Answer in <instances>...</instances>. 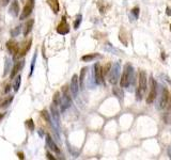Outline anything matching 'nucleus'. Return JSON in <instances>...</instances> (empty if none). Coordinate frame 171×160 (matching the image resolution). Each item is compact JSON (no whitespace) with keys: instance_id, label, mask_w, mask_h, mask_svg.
Masks as SVG:
<instances>
[{"instance_id":"6ab92c4d","label":"nucleus","mask_w":171,"mask_h":160,"mask_svg":"<svg viewBox=\"0 0 171 160\" xmlns=\"http://www.w3.org/2000/svg\"><path fill=\"white\" fill-rule=\"evenodd\" d=\"M96 58H99V54H86V56L81 57V60L84 62H90V61H93Z\"/></svg>"},{"instance_id":"e433bc0d","label":"nucleus","mask_w":171,"mask_h":160,"mask_svg":"<svg viewBox=\"0 0 171 160\" xmlns=\"http://www.w3.org/2000/svg\"><path fill=\"white\" fill-rule=\"evenodd\" d=\"M5 118V113H0V120H2Z\"/></svg>"},{"instance_id":"bb28decb","label":"nucleus","mask_w":171,"mask_h":160,"mask_svg":"<svg viewBox=\"0 0 171 160\" xmlns=\"http://www.w3.org/2000/svg\"><path fill=\"white\" fill-rule=\"evenodd\" d=\"M26 125H27V127L29 128V130H31V131L34 130V123H33V121L31 120V118L26 121Z\"/></svg>"},{"instance_id":"39448f33","label":"nucleus","mask_w":171,"mask_h":160,"mask_svg":"<svg viewBox=\"0 0 171 160\" xmlns=\"http://www.w3.org/2000/svg\"><path fill=\"white\" fill-rule=\"evenodd\" d=\"M119 71H120V65L119 64H113L110 68L109 72V82L111 85H116L119 79Z\"/></svg>"},{"instance_id":"6e6552de","label":"nucleus","mask_w":171,"mask_h":160,"mask_svg":"<svg viewBox=\"0 0 171 160\" xmlns=\"http://www.w3.org/2000/svg\"><path fill=\"white\" fill-rule=\"evenodd\" d=\"M94 75H95V82L97 85H102L104 81V75H103L102 66L99 63H96L94 65Z\"/></svg>"},{"instance_id":"7ed1b4c3","label":"nucleus","mask_w":171,"mask_h":160,"mask_svg":"<svg viewBox=\"0 0 171 160\" xmlns=\"http://www.w3.org/2000/svg\"><path fill=\"white\" fill-rule=\"evenodd\" d=\"M157 95V83L152 77L150 79V92H149L148 98H147V103L148 104H152L154 99L156 98Z\"/></svg>"},{"instance_id":"72a5a7b5","label":"nucleus","mask_w":171,"mask_h":160,"mask_svg":"<svg viewBox=\"0 0 171 160\" xmlns=\"http://www.w3.org/2000/svg\"><path fill=\"white\" fill-rule=\"evenodd\" d=\"M17 156H18V158H21V159H24V158H25L24 157V154L21 153H21H17Z\"/></svg>"},{"instance_id":"2eb2a0df","label":"nucleus","mask_w":171,"mask_h":160,"mask_svg":"<svg viewBox=\"0 0 171 160\" xmlns=\"http://www.w3.org/2000/svg\"><path fill=\"white\" fill-rule=\"evenodd\" d=\"M7 47H8V49H9V51L11 52L12 54H14V56L19 50L18 43H16L15 41H9V42L7 43Z\"/></svg>"},{"instance_id":"f257e3e1","label":"nucleus","mask_w":171,"mask_h":160,"mask_svg":"<svg viewBox=\"0 0 171 160\" xmlns=\"http://www.w3.org/2000/svg\"><path fill=\"white\" fill-rule=\"evenodd\" d=\"M133 67L131 64H126V66L124 67V71L122 74L121 80H120V85L121 88H127L131 82L133 81Z\"/></svg>"},{"instance_id":"4468645a","label":"nucleus","mask_w":171,"mask_h":160,"mask_svg":"<svg viewBox=\"0 0 171 160\" xmlns=\"http://www.w3.org/2000/svg\"><path fill=\"white\" fill-rule=\"evenodd\" d=\"M46 144L47 147H49L52 152H55L57 154H60V149H59V147L57 146V144L55 143L54 140L52 139V137L49 134H46Z\"/></svg>"},{"instance_id":"a878e982","label":"nucleus","mask_w":171,"mask_h":160,"mask_svg":"<svg viewBox=\"0 0 171 160\" xmlns=\"http://www.w3.org/2000/svg\"><path fill=\"white\" fill-rule=\"evenodd\" d=\"M86 72H87V68H82L81 69V73H80V77H79V83L80 85H84V75H86Z\"/></svg>"},{"instance_id":"c85d7f7f","label":"nucleus","mask_w":171,"mask_h":160,"mask_svg":"<svg viewBox=\"0 0 171 160\" xmlns=\"http://www.w3.org/2000/svg\"><path fill=\"white\" fill-rule=\"evenodd\" d=\"M42 116L45 118V120H46V122H48V123L52 122V120H50V116H49V113L47 112L46 110H43L42 111Z\"/></svg>"},{"instance_id":"7c9ffc66","label":"nucleus","mask_w":171,"mask_h":160,"mask_svg":"<svg viewBox=\"0 0 171 160\" xmlns=\"http://www.w3.org/2000/svg\"><path fill=\"white\" fill-rule=\"evenodd\" d=\"M35 59H36V54L33 56V59H32V63H31V71H30V76L32 75V73H33V68H34V64H35Z\"/></svg>"},{"instance_id":"b1692460","label":"nucleus","mask_w":171,"mask_h":160,"mask_svg":"<svg viewBox=\"0 0 171 160\" xmlns=\"http://www.w3.org/2000/svg\"><path fill=\"white\" fill-rule=\"evenodd\" d=\"M110 68H111V64L110 63H107L104 67H102V69H103V75L104 77L105 76H107L108 74H109V72H110Z\"/></svg>"},{"instance_id":"9d476101","label":"nucleus","mask_w":171,"mask_h":160,"mask_svg":"<svg viewBox=\"0 0 171 160\" xmlns=\"http://www.w3.org/2000/svg\"><path fill=\"white\" fill-rule=\"evenodd\" d=\"M50 110H52V127L57 129V128L59 127V122H60V116H59V112H58V110H57V105L52 104Z\"/></svg>"},{"instance_id":"a211bd4d","label":"nucleus","mask_w":171,"mask_h":160,"mask_svg":"<svg viewBox=\"0 0 171 160\" xmlns=\"http://www.w3.org/2000/svg\"><path fill=\"white\" fill-rule=\"evenodd\" d=\"M47 3H48V5L50 7V9L52 10V12L54 13H58L59 12V9H60V7H59V1L58 0H47Z\"/></svg>"},{"instance_id":"473e14b6","label":"nucleus","mask_w":171,"mask_h":160,"mask_svg":"<svg viewBox=\"0 0 171 160\" xmlns=\"http://www.w3.org/2000/svg\"><path fill=\"white\" fill-rule=\"evenodd\" d=\"M46 155H47V158H48V159H50V160H55V159H56V158H55V157H52V154H50V153H48V152H47V154H46Z\"/></svg>"},{"instance_id":"4c0bfd02","label":"nucleus","mask_w":171,"mask_h":160,"mask_svg":"<svg viewBox=\"0 0 171 160\" xmlns=\"http://www.w3.org/2000/svg\"><path fill=\"white\" fill-rule=\"evenodd\" d=\"M170 30H171V26H170Z\"/></svg>"},{"instance_id":"1a4fd4ad","label":"nucleus","mask_w":171,"mask_h":160,"mask_svg":"<svg viewBox=\"0 0 171 160\" xmlns=\"http://www.w3.org/2000/svg\"><path fill=\"white\" fill-rule=\"evenodd\" d=\"M169 91L167 89H163L162 95H160V101H158V109H164L165 107L168 105V100H169Z\"/></svg>"},{"instance_id":"dca6fc26","label":"nucleus","mask_w":171,"mask_h":160,"mask_svg":"<svg viewBox=\"0 0 171 160\" xmlns=\"http://www.w3.org/2000/svg\"><path fill=\"white\" fill-rule=\"evenodd\" d=\"M24 66V61H21V63H16L15 64L14 66H13V68H12V72H11V74H10V78L11 79H13V78L15 77V76L18 74V72H19V69H21V67Z\"/></svg>"},{"instance_id":"4be33fe9","label":"nucleus","mask_w":171,"mask_h":160,"mask_svg":"<svg viewBox=\"0 0 171 160\" xmlns=\"http://www.w3.org/2000/svg\"><path fill=\"white\" fill-rule=\"evenodd\" d=\"M11 64H12L11 59L7 58V59H5V73H3V75H7L10 72V69H11Z\"/></svg>"},{"instance_id":"393cba45","label":"nucleus","mask_w":171,"mask_h":160,"mask_svg":"<svg viewBox=\"0 0 171 160\" xmlns=\"http://www.w3.org/2000/svg\"><path fill=\"white\" fill-rule=\"evenodd\" d=\"M81 20H82V16L81 15H78L77 18L75 19V23H74V29H78L81 24Z\"/></svg>"},{"instance_id":"20e7f679","label":"nucleus","mask_w":171,"mask_h":160,"mask_svg":"<svg viewBox=\"0 0 171 160\" xmlns=\"http://www.w3.org/2000/svg\"><path fill=\"white\" fill-rule=\"evenodd\" d=\"M33 8H34V0H28L26 5H25V8H24L23 12H21V16H19V19L24 20V19L28 18V17L30 16L31 13H32Z\"/></svg>"},{"instance_id":"cd10ccee","label":"nucleus","mask_w":171,"mask_h":160,"mask_svg":"<svg viewBox=\"0 0 171 160\" xmlns=\"http://www.w3.org/2000/svg\"><path fill=\"white\" fill-rule=\"evenodd\" d=\"M21 26H17L16 28H14V30H12L11 31V35L12 36H17L19 34V33H21Z\"/></svg>"},{"instance_id":"f3484780","label":"nucleus","mask_w":171,"mask_h":160,"mask_svg":"<svg viewBox=\"0 0 171 160\" xmlns=\"http://www.w3.org/2000/svg\"><path fill=\"white\" fill-rule=\"evenodd\" d=\"M33 25H34V19H29L27 21L26 24H25V28H24V35L27 36L31 32V30L33 28Z\"/></svg>"},{"instance_id":"f03ea898","label":"nucleus","mask_w":171,"mask_h":160,"mask_svg":"<svg viewBox=\"0 0 171 160\" xmlns=\"http://www.w3.org/2000/svg\"><path fill=\"white\" fill-rule=\"evenodd\" d=\"M147 89H148L147 75H145L144 72H140V74H139V87L136 91V96L138 100H140V99L142 98L143 94L147 92Z\"/></svg>"},{"instance_id":"5701e85b","label":"nucleus","mask_w":171,"mask_h":160,"mask_svg":"<svg viewBox=\"0 0 171 160\" xmlns=\"http://www.w3.org/2000/svg\"><path fill=\"white\" fill-rule=\"evenodd\" d=\"M21 82V75H19V76H17L16 79H15V83H14V91L15 92H17V91L19 90Z\"/></svg>"},{"instance_id":"c9c22d12","label":"nucleus","mask_w":171,"mask_h":160,"mask_svg":"<svg viewBox=\"0 0 171 160\" xmlns=\"http://www.w3.org/2000/svg\"><path fill=\"white\" fill-rule=\"evenodd\" d=\"M10 91V85H7V87H5V93H8Z\"/></svg>"},{"instance_id":"412c9836","label":"nucleus","mask_w":171,"mask_h":160,"mask_svg":"<svg viewBox=\"0 0 171 160\" xmlns=\"http://www.w3.org/2000/svg\"><path fill=\"white\" fill-rule=\"evenodd\" d=\"M12 101H13V96H11V97H9V98L5 99L3 101H1V103H0V108H7L9 105H11Z\"/></svg>"},{"instance_id":"c756f323","label":"nucleus","mask_w":171,"mask_h":160,"mask_svg":"<svg viewBox=\"0 0 171 160\" xmlns=\"http://www.w3.org/2000/svg\"><path fill=\"white\" fill-rule=\"evenodd\" d=\"M139 8H134L133 10H131V13H133V15H135V18H138L139 17Z\"/></svg>"},{"instance_id":"2f4dec72","label":"nucleus","mask_w":171,"mask_h":160,"mask_svg":"<svg viewBox=\"0 0 171 160\" xmlns=\"http://www.w3.org/2000/svg\"><path fill=\"white\" fill-rule=\"evenodd\" d=\"M10 2V0H0V3H1V5L2 7H5V5H8V3Z\"/></svg>"},{"instance_id":"f8f14e48","label":"nucleus","mask_w":171,"mask_h":160,"mask_svg":"<svg viewBox=\"0 0 171 160\" xmlns=\"http://www.w3.org/2000/svg\"><path fill=\"white\" fill-rule=\"evenodd\" d=\"M71 92L73 93L74 97L77 96L78 91H79V79H78L77 75H74L72 77V81H71Z\"/></svg>"},{"instance_id":"423d86ee","label":"nucleus","mask_w":171,"mask_h":160,"mask_svg":"<svg viewBox=\"0 0 171 160\" xmlns=\"http://www.w3.org/2000/svg\"><path fill=\"white\" fill-rule=\"evenodd\" d=\"M60 105H61V111L64 112L68 108H70L71 105H72V99L71 97L68 96V94L66 93L65 89H64V94L63 96L61 97V100H60Z\"/></svg>"},{"instance_id":"9b49d317","label":"nucleus","mask_w":171,"mask_h":160,"mask_svg":"<svg viewBox=\"0 0 171 160\" xmlns=\"http://www.w3.org/2000/svg\"><path fill=\"white\" fill-rule=\"evenodd\" d=\"M31 43H32V40H29L28 42H26L23 45V47H19V50L16 54H15V59H19L21 57H24L27 52L30 50L31 48Z\"/></svg>"},{"instance_id":"ddd939ff","label":"nucleus","mask_w":171,"mask_h":160,"mask_svg":"<svg viewBox=\"0 0 171 160\" xmlns=\"http://www.w3.org/2000/svg\"><path fill=\"white\" fill-rule=\"evenodd\" d=\"M9 13L13 17H17L19 14V3L18 0H13L9 8Z\"/></svg>"},{"instance_id":"0eeeda50","label":"nucleus","mask_w":171,"mask_h":160,"mask_svg":"<svg viewBox=\"0 0 171 160\" xmlns=\"http://www.w3.org/2000/svg\"><path fill=\"white\" fill-rule=\"evenodd\" d=\"M57 32L59 34H61V35H65V34H68L70 32V26L66 23L65 17H62V20H61V23L57 27Z\"/></svg>"},{"instance_id":"f704fd0d","label":"nucleus","mask_w":171,"mask_h":160,"mask_svg":"<svg viewBox=\"0 0 171 160\" xmlns=\"http://www.w3.org/2000/svg\"><path fill=\"white\" fill-rule=\"evenodd\" d=\"M166 13H167V15H171V9H170V8H167Z\"/></svg>"},{"instance_id":"aec40b11","label":"nucleus","mask_w":171,"mask_h":160,"mask_svg":"<svg viewBox=\"0 0 171 160\" xmlns=\"http://www.w3.org/2000/svg\"><path fill=\"white\" fill-rule=\"evenodd\" d=\"M113 94L116 95V96H118L119 98H123V96H124V93H123V90L121 89V88H113Z\"/></svg>"}]
</instances>
